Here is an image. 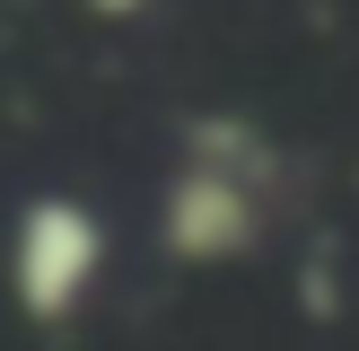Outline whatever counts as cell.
Returning a JSON list of instances; mask_svg holds the SVG:
<instances>
[{"label": "cell", "mask_w": 359, "mask_h": 351, "mask_svg": "<svg viewBox=\"0 0 359 351\" xmlns=\"http://www.w3.org/2000/svg\"><path fill=\"white\" fill-rule=\"evenodd\" d=\"M105 281V220L79 193H35L9 228V298L27 325H70Z\"/></svg>", "instance_id": "7a4b0ae2"}, {"label": "cell", "mask_w": 359, "mask_h": 351, "mask_svg": "<svg viewBox=\"0 0 359 351\" xmlns=\"http://www.w3.org/2000/svg\"><path fill=\"white\" fill-rule=\"evenodd\" d=\"M280 140L245 114H202L175 140V167L158 185V246L184 272L245 263L280 220Z\"/></svg>", "instance_id": "6da1fadb"}, {"label": "cell", "mask_w": 359, "mask_h": 351, "mask_svg": "<svg viewBox=\"0 0 359 351\" xmlns=\"http://www.w3.org/2000/svg\"><path fill=\"white\" fill-rule=\"evenodd\" d=\"M88 9H97V18H140L149 0H88Z\"/></svg>", "instance_id": "3957f363"}]
</instances>
